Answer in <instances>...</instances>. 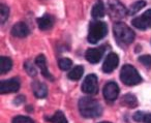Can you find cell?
I'll list each match as a JSON object with an SVG mask.
<instances>
[{
    "mask_svg": "<svg viewBox=\"0 0 151 123\" xmlns=\"http://www.w3.org/2000/svg\"><path fill=\"white\" fill-rule=\"evenodd\" d=\"M79 111L84 118H96L103 113V108L97 100L90 97H82L79 100Z\"/></svg>",
    "mask_w": 151,
    "mask_h": 123,
    "instance_id": "obj_1",
    "label": "cell"
},
{
    "mask_svg": "<svg viewBox=\"0 0 151 123\" xmlns=\"http://www.w3.org/2000/svg\"><path fill=\"white\" fill-rule=\"evenodd\" d=\"M113 32L114 36L117 38L118 42L124 45L132 44L134 40V32L126 24L122 23V22L114 24Z\"/></svg>",
    "mask_w": 151,
    "mask_h": 123,
    "instance_id": "obj_2",
    "label": "cell"
},
{
    "mask_svg": "<svg viewBox=\"0 0 151 123\" xmlns=\"http://www.w3.org/2000/svg\"><path fill=\"white\" fill-rule=\"evenodd\" d=\"M108 33V27L105 22L93 21L89 25L88 42L90 44H96L99 40H103Z\"/></svg>",
    "mask_w": 151,
    "mask_h": 123,
    "instance_id": "obj_3",
    "label": "cell"
},
{
    "mask_svg": "<svg viewBox=\"0 0 151 123\" xmlns=\"http://www.w3.org/2000/svg\"><path fill=\"white\" fill-rule=\"evenodd\" d=\"M120 79L127 86L138 85L142 82V78L138 73V70L129 64L123 65L121 71H120Z\"/></svg>",
    "mask_w": 151,
    "mask_h": 123,
    "instance_id": "obj_4",
    "label": "cell"
},
{
    "mask_svg": "<svg viewBox=\"0 0 151 123\" xmlns=\"http://www.w3.org/2000/svg\"><path fill=\"white\" fill-rule=\"evenodd\" d=\"M82 91L89 95L96 94L99 91V82L95 75H88L82 84Z\"/></svg>",
    "mask_w": 151,
    "mask_h": 123,
    "instance_id": "obj_5",
    "label": "cell"
},
{
    "mask_svg": "<svg viewBox=\"0 0 151 123\" xmlns=\"http://www.w3.org/2000/svg\"><path fill=\"white\" fill-rule=\"evenodd\" d=\"M132 24L136 28L141 30H145L151 28V9L145 12L140 17L134 18L132 21Z\"/></svg>",
    "mask_w": 151,
    "mask_h": 123,
    "instance_id": "obj_6",
    "label": "cell"
},
{
    "mask_svg": "<svg viewBox=\"0 0 151 123\" xmlns=\"http://www.w3.org/2000/svg\"><path fill=\"white\" fill-rule=\"evenodd\" d=\"M20 88V80L18 78H12V79L2 81L0 84V89L1 93H14L17 92Z\"/></svg>",
    "mask_w": 151,
    "mask_h": 123,
    "instance_id": "obj_7",
    "label": "cell"
},
{
    "mask_svg": "<svg viewBox=\"0 0 151 123\" xmlns=\"http://www.w3.org/2000/svg\"><path fill=\"white\" fill-rule=\"evenodd\" d=\"M119 94V87L115 82H109L104 87V96L109 101H113L118 97Z\"/></svg>",
    "mask_w": 151,
    "mask_h": 123,
    "instance_id": "obj_8",
    "label": "cell"
},
{
    "mask_svg": "<svg viewBox=\"0 0 151 123\" xmlns=\"http://www.w3.org/2000/svg\"><path fill=\"white\" fill-rule=\"evenodd\" d=\"M104 53H105V49L104 47H99V48H91L88 49L86 51V54H85V57H86V60L90 63H99L101 61V57H103Z\"/></svg>",
    "mask_w": 151,
    "mask_h": 123,
    "instance_id": "obj_9",
    "label": "cell"
},
{
    "mask_svg": "<svg viewBox=\"0 0 151 123\" xmlns=\"http://www.w3.org/2000/svg\"><path fill=\"white\" fill-rule=\"evenodd\" d=\"M118 63H119V58H118V55L115 53H110L109 55L106 58L105 62L103 65V70L106 73H110L112 71H114L118 66Z\"/></svg>",
    "mask_w": 151,
    "mask_h": 123,
    "instance_id": "obj_10",
    "label": "cell"
},
{
    "mask_svg": "<svg viewBox=\"0 0 151 123\" xmlns=\"http://www.w3.org/2000/svg\"><path fill=\"white\" fill-rule=\"evenodd\" d=\"M29 27L27 26V24L23 23V22H19L16 25H14L13 28H12V34L15 37H26L29 34Z\"/></svg>",
    "mask_w": 151,
    "mask_h": 123,
    "instance_id": "obj_11",
    "label": "cell"
},
{
    "mask_svg": "<svg viewBox=\"0 0 151 123\" xmlns=\"http://www.w3.org/2000/svg\"><path fill=\"white\" fill-rule=\"evenodd\" d=\"M35 64L40 68V71H42V76H44L46 79H49V80H51V81H54V78L52 77V75H51L48 70V67H47V60H46V57H45L44 55H38V56L36 57Z\"/></svg>",
    "mask_w": 151,
    "mask_h": 123,
    "instance_id": "obj_12",
    "label": "cell"
},
{
    "mask_svg": "<svg viewBox=\"0 0 151 123\" xmlns=\"http://www.w3.org/2000/svg\"><path fill=\"white\" fill-rule=\"evenodd\" d=\"M32 90H33L34 95L37 98H44L48 94V88H47V86L44 83L38 81L33 82V84H32Z\"/></svg>",
    "mask_w": 151,
    "mask_h": 123,
    "instance_id": "obj_13",
    "label": "cell"
},
{
    "mask_svg": "<svg viewBox=\"0 0 151 123\" xmlns=\"http://www.w3.org/2000/svg\"><path fill=\"white\" fill-rule=\"evenodd\" d=\"M37 24L40 30H49L52 28L54 24V18L51 15H45L42 18H38Z\"/></svg>",
    "mask_w": 151,
    "mask_h": 123,
    "instance_id": "obj_14",
    "label": "cell"
},
{
    "mask_svg": "<svg viewBox=\"0 0 151 123\" xmlns=\"http://www.w3.org/2000/svg\"><path fill=\"white\" fill-rule=\"evenodd\" d=\"M13 67V61L9 57L2 56L0 58V73L4 75L7 71H9Z\"/></svg>",
    "mask_w": 151,
    "mask_h": 123,
    "instance_id": "obj_15",
    "label": "cell"
},
{
    "mask_svg": "<svg viewBox=\"0 0 151 123\" xmlns=\"http://www.w3.org/2000/svg\"><path fill=\"white\" fill-rule=\"evenodd\" d=\"M106 14L105 5L101 1H99L97 3H95L94 6L92 9V17L94 19H99V18H103Z\"/></svg>",
    "mask_w": 151,
    "mask_h": 123,
    "instance_id": "obj_16",
    "label": "cell"
},
{
    "mask_svg": "<svg viewBox=\"0 0 151 123\" xmlns=\"http://www.w3.org/2000/svg\"><path fill=\"white\" fill-rule=\"evenodd\" d=\"M83 73H84L83 66L78 65V66L73 67V68L69 71V73L67 76H68V79L73 80V81H78V80H80L81 78H82Z\"/></svg>",
    "mask_w": 151,
    "mask_h": 123,
    "instance_id": "obj_17",
    "label": "cell"
},
{
    "mask_svg": "<svg viewBox=\"0 0 151 123\" xmlns=\"http://www.w3.org/2000/svg\"><path fill=\"white\" fill-rule=\"evenodd\" d=\"M46 120L51 123H67L66 118L64 117L63 113L61 111L56 112L52 117H46Z\"/></svg>",
    "mask_w": 151,
    "mask_h": 123,
    "instance_id": "obj_18",
    "label": "cell"
},
{
    "mask_svg": "<svg viewBox=\"0 0 151 123\" xmlns=\"http://www.w3.org/2000/svg\"><path fill=\"white\" fill-rule=\"evenodd\" d=\"M122 104H125L128 108H136L138 106V100H137L136 96L132 95V94H126V95L123 96Z\"/></svg>",
    "mask_w": 151,
    "mask_h": 123,
    "instance_id": "obj_19",
    "label": "cell"
},
{
    "mask_svg": "<svg viewBox=\"0 0 151 123\" xmlns=\"http://www.w3.org/2000/svg\"><path fill=\"white\" fill-rule=\"evenodd\" d=\"M145 5H146V2H145V1H143V0L137 1V2H134V4H132L129 11H128V15H134V14L138 13L140 9H142Z\"/></svg>",
    "mask_w": 151,
    "mask_h": 123,
    "instance_id": "obj_20",
    "label": "cell"
},
{
    "mask_svg": "<svg viewBox=\"0 0 151 123\" xmlns=\"http://www.w3.org/2000/svg\"><path fill=\"white\" fill-rule=\"evenodd\" d=\"M58 65L61 70H68L71 67V65H73V61L68 58H62L59 60Z\"/></svg>",
    "mask_w": 151,
    "mask_h": 123,
    "instance_id": "obj_21",
    "label": "cell"
},
{
    "mask_svg": "<svg viewBox=\"0 0 151 123\" xmlns=\"http://www.w3.org/2000/svg\"><path fill=\"white\" fill-rule=\"evenodd\" d=\"M0 19H1V24H4L5 21L7 20L9 15V9L6 5L1 4V7H0Z\"/></svg>",
    "mask_w": 151,
    "mask_h": 123,
    "instance_id": "obj_22",
    "label": "cell"
},
{
    "mask_svg": "<svg viewBox=\"0 0 151 123\" xmlns=\"http://www.w3.org/2000/svg\"><path fill=\"white\" fill-rule=\"evenodd\" d=\"M24 67H25V69H26V71H27L28 75L31 76V77H35V76L37 75V70H36V68L34 67V65L32 64L31 62H29V61L25 62Z\"/></svg>",
    "mask_w": 151,
    "mask_h": 123,
    "instance_id": "obj_23",
    "label": "cell"
},
{
    "mask_svg": "<svg viewBox=\"0 0 151 123\" xmlns=\"http://www.w3.org/2000/svg\"><path fill=\"white\" fill-rule=\"evenodd\" d=\"M13 123H35L30 117L27 116H17L13 119Z\"/></svg>",
    "mask_w": 151,
    "mask_h": 123,
    "instance_id": "obj_24",
    "label": "cell"
},
{
    "mask_svg": "<svg viewBox=\"0 0 151 123\" xmlns=\"http://www.w3.org/2000/svg\"><path fill=\"white\" fill-rule=\"evenodd\" d=\"M139 62H141L145 67H151V56L150 55H143V56L139 57Z\"/></svg>",
    "mask_w": 151,
    "mask_h": 123,
    "instance_id": "obj_25",
    "label": "cell"
},
{
    "mask_svg": "<svg viewBox=\"0 0 151 123\" xmlns=\"http://www.w3.org/2000/svg\"><path fill=\"white\" fill-rule=\"evenodd\" d=\"M145 117H146V114H144L143 112H137L134 115V119L136 121H138V122H144Z\"/></svg>",
    "mask_w": 151,
    "mask_h": 123,
    "instance_id": "obj_26",
    "label": "cell"
},
{
    "mask_svg": "<svg viewBox=\"0 0 151 123\" xmlns=\"http://www.w3.org/2000/svg\"><path fill=\"white\" fill-rule=\"evenodd\" d=\"M144 122L145 123H151V114H146Z\"/></svg>",
    "mask_w": 151,
    "mask_h": 123,
    "instance_id": "obj_27",
    "label": "cell"
},
{
    "mask_svg": "<svg viewBox=\"0 0 151 123\" xmlns=\"http://www.w3.org/2000/svg\"><path fill=\"white\" fill-rule=\"evenodd\" d=\"M101 123H110V122H101Z\"/></svg>",
    "mask_w": 151,
    "mask_h": 123,
    "instance_id": "obj_28",
    "label": "cell"
}]
</instances>
